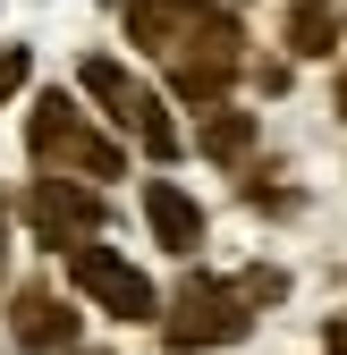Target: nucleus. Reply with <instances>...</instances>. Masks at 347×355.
<instances>
[{
	"label": "nucleus",
	"mask_w": 347,
	"mask_h": 355,
	"mask_svg": "<svg viewBox=\"0 0 347 355\" xmlns=\"http://www.w3.org/2000/svg\"><path fill=\"white\" fill-rule=\"evenodd\" d=\"M26 153H34L42 169H76V178H119V169H127V153H119L68 94H42V102H34V119H26Z\"/></svg>",
	"instance_id": "f257e3e1"
},
{
	"label": "nucleus",
	"mask_w": 347,
	"mask_h": 355,
	"mask_svg": "<svg viewBox=\"0 0 347 355\" xmlns=\"http://www.w3.org/2000/svg\"><path fill=\"white\" fill-rule=\"evenodd\" d=\"M254 304L237 296V279H187V296L169 304V347L178 355H203V347H229L246 338Z\"/></svg>",
	"instance_id": "f03ea898"
},
{
	"label": "nucleus",
	"mask_w": 347,
	"mask_h": 355,
	"mask_svg": "<svg viewBox=\"0 0 347 355\" xmlns=\"http://www.w3.org/2000/svg\"><path fill=\"white\" fill-rule=\"evenodd\" d=\"M68 279H76L85 296H94L102 313H119V322H153V313H161L153 279L136 271V262H119L110 245H94V237H85V245H68Z\"/></svg>",
	"instance_id": "7ed1b4c3"
},
{
	"label": "nucleus",
	"mask_w": 347,
	"mask_h": 355,
	"mask_svg": "<svg viewBox=\"0 0 347 355\" xmlns=\"http://www.w3.org/2000/svg\"><path fill=\"white\" fill-rule=\"evenodd\" d=\"M26 229H34V245H85L102 229V195L76 187V178H34L26 187Z\"/></svg>",
	"instance_id": "20e7f679"
},
{
	"label": "nucleus",
	"mask_w": 347,
	"mask_h": 355,
	"mask_svg": "<svg viewBox=\"0 0 347 355\" xmlns=\"http://www.w3.org/2000/svg\"><path fill=\"white\" fill-rule=\"evenodd\" d=\"M85 94H94V102H110V119L127 127V136H144V153H178V136H169V119H161V102L144 94V85L136 76H127L119 60H85Z\"/></svg>",
	"instance_id": "39448f33"
},
{
	"label": "nucleus",
	"mask_w": 347,
	"mask_h": 355,
	"mask_svg": "<svg viewBox=\"0 0 347 355\" xmlns=\"http://www.w3.org/2000/svg\"><path fill=\"white\" fill-rule=\"evenodd\" d=\"M9 330H17V347H42V355L76 347V313H68L60 296H42V288H17V304H9Z\"/></svg>",
	"instance_id": "423d86ee"
},
{
	"label": "nucleus",
	"mask_w": 347,
	"mask_h": 355,
	"mask_svg": "<svg viewBox=\"0 0 347 355\" xmlns=\"http://www.w3.org/2000/svg\"><path fill=\"white\" fill-rule=\"evenodd\" d=\"M144 220H153V237H161L169 254H195V245H203V211H195L187 187H169V178L144 187Z\"/></svg>",
	"instance_id": "0eeeda50"
},
{
	"label": "nucleus",
	"mask_w": 347,
	"mask_h": 355,
	"mask_svg": "<svg viewBox=\"0 0 347 355\" xmlns=\"http://www.w3.org/2000/svg\"><path fill=\"white\" fill-rule=\"evenodd\" d=\"M330 42H339V17L322 9V0H296V9H288V51L296 60H322Z\"/></svg>",
	"instance_id": "6e6552de"
},
{
	"label": "nucleus",
	"mask_w": 347,
	"mask_h": 355,
	"mask_svg": "<svg viewBox=\"0 0 347 355\" xmlns=\"http://www.w3.org/2000/svg\"><path fill=\"white\" fill-rule=\"evenodd\" d=\"M246 144H254V119H246V110H212V119H203V153H212V161H237Z\"/></svg>",
	"instance_id": "1a4fd4ad"
},
{
	"label": "nucleus",
	"mask_w": 347,
	"mask_h": 355,
	"mask_svg": "<svg viewBox=\"0 0 347 355\" xmlns=\"http://www.w3.org/2000/svg\"><path fill=\"white\" fill-rule=\"evenodd\" d=\"M26 76H34V51H26V42H9V51H0V102H9Z\"/></svg>",
	"instance_id": "9d476101"
},
{
	"label": "nucleus",
	"mask_w": 347,
	"mask_h": 355,
	"mask_svg": "<svg viewBox=\"0 0 347 355\" xmlns=\"http://www.w3.org/2000/svg\"><path fill=\"white\" fill-rule=\"evenodd\" d=\"M322 347H330V355H347V313H330V322H322Z\"/></svg>",
	"instance_id": "9b49d317"
},
{
	"label": "nucleus",
	"mask_w": 347,
	"mask_h": 355,
	"mask_svg": "<svg viewBox=\"0 0 347 355\" xmlns=\"http://www.w3.org/2000/svg\"><path fill=\"white\" fill-rule=\"evenodd\" d=\"M339 119H347V76H339Z\"/></svg>",
	"instance_id": "f8f14e48"
}]
</instances>
